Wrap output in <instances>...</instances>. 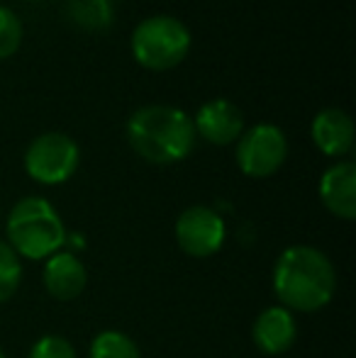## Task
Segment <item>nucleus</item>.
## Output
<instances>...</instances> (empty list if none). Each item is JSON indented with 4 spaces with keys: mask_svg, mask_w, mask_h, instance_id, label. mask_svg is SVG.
<instances>
[{
    "mask_svg": "<svg viewBox=\"0 0 356 358\" xmlns=\"http://www.w3.org/2000/svg\"><path fill=\"white\" fill-rule=\"evenodd\" d=\"M193 127L195 134H200L205 142L225 146L242 137L244 115L234 103H229L225 98H215L200 105V110L193 117Z\"/></svg>",
    "mask_w": 356,
    "mask_h": 358,
    "instance_id": "6e6552de",
    "label": "nucleus"
},
{
    "mask_svg": "<svg viewBox=\"0 0 356 358\" xmlns=\"http://www.w3.org/2000/svg\"><path fill=\"white\" fill-rule=\"evenodd\" d=\"M173 234L180 251L193 259H210L225 244L227 227L220 213H215L208 205H190L188 210L178 215Z\"/></svg>",
    "mask_w": 356,
    "mask_h": 358,
    "instance_id": "0eeeda50",
    "label": "nucleus"
},
{
    "mask_svg": "<svg viewBox=\"0 0 356 358\" xmlns=\"http://www.w3.org/2000/svg\"><path fill=\"white\" fill-rule=\"evenodd\" d=\"M78 144L64 132H44L29 142L24 151V171L42 185L66 183L78 169Z\"/></svg>",
    "mask_w": 356,
    "mask_h": 358,
    "instance_id": "39448f33",
    "label": "nucleus"
},
{
    "mask_svg": "<svg viewBox=\"0 0 356 358\" xmlns=\"http://www.w3.org/2000/svg\"><path fill=\"white\" fill-rule=\"evenodd\" d=\"M42 283H44V290H47L54 300L69 302V300H76V297L86 290L88 271L76 254L62 249L47 259L44 271H42Z\"/></svg>",
    "mask_w": 356,
    "mask_h": 358,
    "instance_id": "1a4fd4ad",
    "label": "nucleus"
},
{
    "mask_svg": "<svg viewBox=\"0 0 356 358\" xmlns=\"http://www.w3.org/2000/svg\"><path fill=\"white\" fill-rule=\"evenodd\" d=\"M8 244L20 259L42 261L64 249L66 227L54 205L44 198H22L8 215Z\"/></svg>",
    "mask_w": 356,
    "mask_h": 358,
    "instance_id": "7ed1b4c3",
    "label": "nucleus"
},
{
    "mask_svg": "<svg viewBox=\"0 0 356 358\" xmlns=\"http://www.w3.org/2000/svg\"><path fill=\"white\" fill-rule=\"evenodd\" d=\"M0 358H8V356H5V351H3V349H0Z\"/></svg>",
    "mask_w": 356,
    "mask_h": 358,
    "instance_id": "a211bd4d",
    "label": "nucleus"
},
{
    "mask_svg": "<svg viewBox=\"0 0 356 358\" xmlns=\"http://www.w3.org/2000/svg\"><path fill=\"white\" fill-rule=\"evenodd\" d=\"M29 358H78L76 349L69 339L59 334L39 336L29 349Z\"/></svg>",
    "mask_w": 356,
    "mask_h": 358,
    "instance_id": "f3484780",
    "label": "nucleus"
},
{
    "mask_svg": "<svg viewBox=\"0 0 356 358\" xmlns=\"http://www.w3.org/2000/svg\"><path fill=\"white\" fill-rule=\"evenodd\" d=\"M66 15L81 29L100 32L113 24V3L110 0H66Z\"/></svg>",
    "mask_w": 356,
    "mask_h": 358,
    "instance_id": "ddd939ff",
    "label": "nucleus"
},
{
    "mask_svg": "<svg viewBox=\"0 0 356 358\" xmlns=\"http://www.w3.org/2000/svg\"><path fill=\"white\" fill-rule=\"evenodd\" d=\"M90 358H142V351L124 331L105 329L90 341Z\"/></svg>",
    "mask_w": 356,
    "mask_h": 358,
    "instance_id": "4468645a",
    "label": "nucleus"
},
{
    "mask_svg": "<svg viewBox=\"0 0 356 358\" xmlns=\"http://www.w3.org/2000/svg\"><path fill=\"white\" fill-rule=\"evenodd\" d=\"M22 44V22L10 8L0 5V59L13 57Z\"/></svg>",
    "mask_w": 356,
    "mask_h": 358,
    "instance_id": "dca6fc26",
    "label": "nucleus"
},
{
    "mask_svg": "<svg viewBox=\"0 0 356 358\" xmlns=\"http://www.w3.org/2000/svg\"><path fill=\"white\" fill-rule=\"evenodd\" d=\"M132 54L149 71H169L190 52V32L173 15H152L132 32Z\"/></svg>",
    "mask_w": 356,
    "mask_h": 358,
    "instance_id": "20e7f679",
    "label": "nucleus"
},
{
    "mask_svg": "<svg viewBox=\"0 0 356 358\" xmlns=\"http://www.w3.org/2000/svg\"><path fill=\"white\" fill-rule=\"evenodd\" d=\"M273 290L290 312H318L334 297L337 271L315 246H288L273 266Z\"/></svg>",
    "mask_w": 356,
    "mask_h": 358,
    "instance_id": "f257e3e1",
    "label": "nucleus"
},
{
    "mask_svg": "<svg viewBox=\"0 0 356 358\" xmlns=\"http://www.w3.org/2000/svg\"><path fill=\"white\" fill-rule=\"evenodd\" d=\"M322 205L339 220L356 217V166L354 161H337L320 178Z\"/></svg>",
    "mask_w": 356,
    "mask_h": 358,
    "instance_id": "9b49d317",
    "label": "nucleus"
},
{
    "mask_svg": "<svg viewBox=\"0 0 356 358\" xmlns=\"http://www.w3.org/2000/svg\"><path fill=\"white\" fill-rule=\"evenodd\" d=\"M22 280V261L10 249L8 241H0V302L10 300Z\"/></svg>",
    "mask_w": 356,
    "mask_h": 358,
    "instance_id": "2eb2a0df",
    "label": "nucleus"
},
{
    "mask_svg": "<svg viewBox=\"0 0 356 358\" xmlns=\"http://www.w3.org/2000/svg\"><path fill=\"white\" fill-rule=\"evenodd\" d=\"M252 339L259 351L266 356H280L295 344L298 339V324L290 310L283 305L266 307L262 315L254 320L252 327Z\"/></svg>",
    "mask_w": 356,
    "mask_h": 358,
    "instance_id": "9d476101",
    "label": "nucleus"
},
{
    "mask_svg": "<svg viewBox=\"0 0 356 358\" xmlns=\"http://www.w3.org/2000/svg\"><path fill=\"white\" fill-rule=\"evenodd\" d=\"M288 156V139L283 129L271 122L254 124L252 129L242 132L237 144V164L239 171L249 178H269Z\"/></svg>",
    "mask_w": 356,
    "mask_h": 358,
    "instance_id": "423d86ee",
    "label": "nucleus"
},
{
    "mask_svg": "<svg viewBox=\"0 0 356 358\" xmlns=\"http://www.w3.org/2000/svg\"><path fill=\"white\" fill-rule=\"evenodd\" d=\"M310 134H313L315 146L327 156H344L354 146V122L339 108L320 110L313 120Z\"/></svg>",
    "mask_w": 356,
    "mask_h": 358,
    "instance_id": "f8f14e48",
    "label": "nucleus"
},
{
    "mask_svg": "<svg viewBox=\"0 0 356 358\" xmlns=\"http://www.w3.org/2000/svg\"><path fill=\"white\" fill-rule=\"evenodd\" d=\"M193 120L173 105H144L127 120L129 146L149 164H178L195 146Z\"/></svg>",
    "mask_w": 356,
    "mask_h": 358,
    "instance_id": "f03ea898",
    "label": "nucleus"
}]
</instances>
